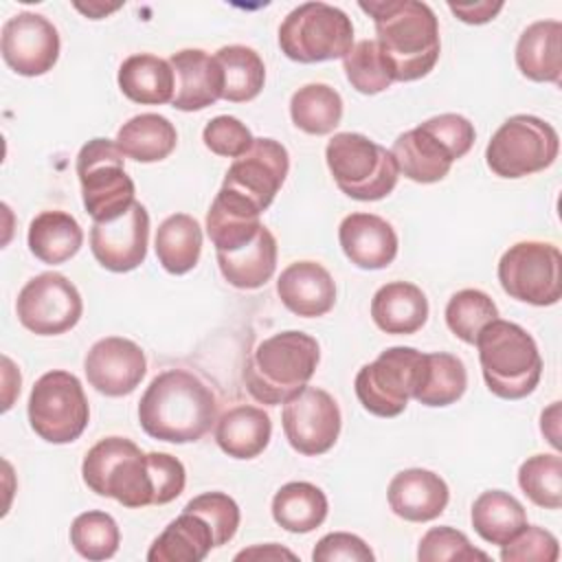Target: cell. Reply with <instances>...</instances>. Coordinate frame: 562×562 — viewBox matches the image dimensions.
Instances as JSON below:
<instances>
[{
	"mask_svg": "<svg viewBox=\"0 0 562 562\" xmlns=\"http://www.w3.org/2000/svg\"><path fill=\"white\" fill-rule=\"evenodd\" d=\"M562 255L549 241H518L498 261L501 288L529 305H555L562 296Z\"/></svg>",
	"mask_w": 562,
	"mask_h": 562,
	"instance_id": "12",
	"label": "cell"
},
{
	"mask_svg": "<svg viewBox=\"0 0 562 562\" xmlns=\"http://www.w3.org/2000/svg\"><path fill=\"white\" fill-rule=\"evenodd\" d=\"M422 125L450 151L454 160L463 158L474 145V136H476L474 125L461 114H452V112L439 114L424 121Z\"/></svg>",
	"mask_w": 562,
	"mask_h": 562,
	"instance_id": "48",
	"label": "cell"
},
{
	"mask_svg": "<svg viewBox=\"0 0 562 562\" xmlns=\"http://www.w3.org/2000/svg\"><path fill=\"white\" fill-rule=\"evenodd\" d=\"M202 140L213 154L226 156V158H237L252 145L255 138H252L250 130L239 119L222 114V116L211 119L204 125Z\"/></svg>",
	"mask_w": 562,
	"mask_h": 562,
	"instance_id": "46",
	"label": "cell"
},
{
	"mask_svg": "<svg viewBox=\"0 0 562 562\" xmlns=\"http://www.w3.org/2000/svg\"><path fill=\"white\" fill-rule=\"evenodd\" d=\"M83 371L94 391L108 397H121L140 384L147 373V360L134 340L108 336L90 347Z\"/></svg>",
	"mask_w": 562,
	"mask_h": 562,
	"instance_id": "18",
	"label": "cell"
},
{
	"mask_svg": "<svg viewBox=\"0 0 562 562\" xmlns=\"http://www.w3.org/2000/svg\"><path fill=\"white\" fill-rule=\"evenodd\" d=\"M472 527L474 531L492 544L503 547L512 540L525 525L527 514L518 498L503 490H487L472 503Z\"/></svg>",
	"mask_w": 562,
	"mask_h": 562,
	"instance_id": "35",
	"label": "cell"
},
{
	"mask_svg": "<svg viewBox=\"0 0 562 562\" xmlns=\"http://www.w3.org/2000/svg\"><path fill=\"white\" fill-rule=\"evenodd\" d=\"M187 512H193L198 516H202L211 529H213V540H215V547H222L226 544L237 527H239V507L237 503L224 494V492H206V494H200L195 498H191L187 505H184Z\"/></svg>",
	"mask_w": 562,
	"mask_h": 562,
	"instance_id": "44",
	"label": "cell"
},
{
	"mask_svg": "<svg viewBox=\"0 0 562 562\" xmlns=\"http://www.w3.org/2000/svg\"><path fill=\"white\" fill-rule=\"evenodd\" d=\"M277 294L281 303L296 316L314 318L327 314L336 303V283L327 268L316 261L290 263L279 281Z\"/></svg>",
	"mask_w": 562,
	"mask_h": 562,
	"instance_id": "22",
	"label": "cell"
},
{
	"mask_svg": "<svg viewBox=\"0 0 562 562\" xmlns=\"http://www.w3.org/2000/svg\"><path fill=\"white\" fill-rule=\"evenodd\" d=\"M397 169L413 182L430 184L448 176L454 158L450 151L419 123L400 134L391 147Z\"/></svg>",
	"mask_w": 562,
	"mask_h": 562,
	"instance_id": "25",
	"label": "cell"
},
{
	"mask_svg": "<svg viewBox=\"0 0 562 562\" xmlns=\"http://www.w3.org/2000/svg\"><path fill=\"white\" fill-rule=\"evenodd\" d=\"M160 266L171 274H184L195 268L202 252V228L187 213L169 215L156 231L154 239Z\"/></svg>",
	"mask_w": 562,
	"mask_h": 562,
	"instance_id": "34",
	"label": "cell"
},
{
	"mask_svg": "<svg viewBox=\"0 0 562 562\" xmlns=\"http://www.w3.org/2000/svg\"><path fill=\"white\" fill-rule=\"evenodd\" d=\"M465 386L468 373L461 358L446 351L426 353L424 375L413 397L424 406H448L465 393Z\"/></svg>",
	"mask_w": 562,
	"mask_h": 562,
	"instance_id": "38",
	"label": "cell"
},
{
	"mask_svg": "<svg viewBox=\"0 0 562 562\" xmlns=\"http://www.w3.org/2000/svg\"><path fill=\"white\" fill-rule=\"evenodd\" d=\"M123 160L125 156L110 138H92L77 154L83 206L94 222H112L136 202Z\"/></svg>",
	"mask_w": 562,
	"mask_h": 562,
	"instance_id": "8",
	"label": "cell"
},
{
	"mask_svg": "<svg viewBox=\"0 0 562 562\" xmlns=\"http://www.w3.org/2000/svg\"><path fill=\"white\" fill-rule=\"evenodd\" d=\"M498 318L496 303L481 290L468 288L450 296L446 305V325L463 342L474 345L481 329Z\"/></svg>",
	"mask_w": 562,
	"mask_h": 562,
	"instance_id": "40",
	"label": "cell"
},
{
	"mask_svg": "<svg viewBox=\"0 0 562 562\" xmlns=\"http://www.w3.org/2000/svg\"><path fill=\"white\" fill-rule=\"evenodd\" d=\"M217 417V400L198 375L184 369L158 373L138 402L140 428L158 441L202 439Z\"/></svg>",
	"mask_w": 562,
	"mask_h": 562,
	"instance_id": "1",
	"label": "cell"
},
{
	"mask_svg": "<svg viewBox=\"0 0 562 562\" xmlns=\"http://www.w3.org/2000/svg\"><path fill=\"white\" fill-rule=\"evenodd\" d=\"M373 551L369 549V544L347 531H334L323 536L314 551H312V560L314 562H373Z\"/></svg>",
	"mask_w": 562,
	"mask_h": 562,
	"instance_id": "49",
	"label": "cell"
},
{
	"mask_svg": "<svg viewBox=\"0 0 562 562\" xmlns=\"http://www.w3.org/2000/svg\"><path fill=\"white\" fill-rule=\"evenodd\" d=\"M149 213L134 202L121 217L112 222H94L90 228V250L94 259L110 272H130L147 257Z\"/></svg>",
	"mask_w": 562,
	"mask_h": 562,
	"instance_id": "17",
	"label": "cell"
},
{
	"mask_svg": "<svg viewBox=\"0 0 562 562\" xmlns=\"http://www.w3.org/2000/svg\"><path fill=\"white\" fill-rule=\"evenodd\" d=\"M18 321L37 336H57L72 329L83 301L72 281L59 272H42L24 283L15 303Z\"/></svg>",
	"mask_w": 562,
	"mask_h": 562,
	"instance_id": "13",
	"label": "cell"
},
{
	"mask_svg": "<svg viewBox=\"0 0 562 562\" xmlns=\"http://www.w3.org/2000/svg\"><path fill=\"white\" fill-rule=\"evenodd\" d=\"M121 542L116 520L105 512H83L70 525V544L86 560H108Z\"/></svg>",
	"mask_w": 562,
	"mask_h": 562,
	"instance_id": "42",
	"label": "cell"
},
{
	"mask_svg": "<svg viewBox=\"0 0 562 562\" xmlns=\"http://www.w3.org/2000/svg\"><path fill=\"white\" fill-rule=\"evenodd\" d=\"M321 360L316 338L288 329L261 340L244 369L248 393L261 404H285L303 391Z\"/></svg>",
	"mask_w": 562,
	"mask_h": 562,
	"instance_id": "3",
	"label": "cell"
},
{
	"mask_svg": "<svg viewBox=\"0 0 562 562\" xmlns=\"http://www.w3.org/2000/svg\"><path fill=\"white\" fill-rule=\"evenodd\" d=\"M147 463L154 481V505L176 501L187 483V472L180 459L167 452H147Z\"/></svg>",
	"mask_w": 562,
	"mask_h": 562,
	"instance_id": "47",
	"label": "cell"
},
{
	"mask_svg": "<svg viewBox=\"0 0 562 562\" xmlns=\"http://www.w3.org/2000/svg\"><path fill=\"white\" fill-rule=\"evenodd\" d=\"M114 143L125 158L136 162H158L176 149L178 134L169 119L145 112L123 123Z\"/></svg>",
	"mask_w": 562,
	"mask_h": 562,
	"instance_id": "31",
	"label": "cell"
},
{
	"mask_svg": "<svg viewBox=\"0 0 562 562\" xmlns=\"http://www.w3.org/2000/svg\"><path fill=\"white\" fill-rule=\"evenodd\" d=\"M222 277L239 290L261 288L277 268V239L274 235L261 226L252 241L233 250V252H215Z\"/></svg>",
	"mask_w": 562,
	"mask_h": 562,
	"instance_id": "28",
	"label": "cell"
},
{
	"mask_svg": "<svg viewBox=\"0 0 562 562\" xmlns=\"http://www.w3.org/2000/svg\"><path fill=\"white\" fill-rule=\"evenodd\" d=\"M419 562H443V560H487L485 551H479L470 544L468 536L443 525L428 529L417 549Z\"/></svg>",
	"mask_w": 562,
	"mask_h": 562,
	"instance_id": "43",
	"label": "cell"
},
{
	"mask_svg": "<svg viewBox=\"0 0 562 562\" xmlns=\"http://www.w3.org/2000/svg\"><path fill=\"white\" fill-rule=\"evenodd\" d=\"M259 215L261 213L248 200L220 189L206 213V233L215 252H233L252 241L263 226Z\"/></svg>",
	"mask_w": 562,
	"mask_h": 562,
	"instance_id": "23",
	"label": "cell"
},
{
	"mask_svg": "<svg viewBox=\"0 0 562 562\" xmlns=\"http://www.w3.org/2000/svg\"><path fill=\"white\" fill-rule=\"evenodd\" d=\"M292 123L305 134H329L342 119V99L327 83H307L290 99Z\"/></svg>",
	"mask_w": 562,
	"mask_h": 562,
	"instance_id": "37",
	"label": "cell"
},
{
	"mask_svg": "<svg viewBox=\"0 0 562 562\" xmlns=\"http://www.w3.org/2000/svg\"><path fill=\"white\" fill-rule=\"evenodd\" d=\"M325 160L338 189L360 202L386 198L400 178L391 149L358 132H338L325 147Z\"/></svg>",
	"mask_w": 562,
	"mask_h": 562,
	"instance_id": "6",
	"label": "cell"
},
{
	"mask_svg": "<svg viewBox=\"0 0 562 562\" xmlns=\"http://www.w3.org/2000/svg\"><path fill=\"white\" fill-rule=\"evenodd\" d=\"M83 483L99 496L119 501L125 507L154 505V481L147 454L125 437L97 441L81 463Z\"/></svg>",
	"mask_w": 562,
	"mask_h": 562,
	"instance_id": "5",
	"label": "cell"
},
{
	"mask_svg": "<svg viewBox=\"0 0 562 562\" xmlns=\"http://www.w3.org/2000/svg\"><path fill=\"white\" fill-rule=\"evenodd\" d=\"M0 50L13 72L40 77L57 64L59 33L44 15L22 11L4 22Z\"/></svg>",
	"mask_w": 562,
	"mask_h": 562,
	"instance_id": "16",
	"label": "cell"
},
{
	"mask_svg": "<svg viewBox=\"0 0 562 562\" xmlns=\"http://www.w3.org/2000/svg\"><path fill=\"white\" fill-rule=\"evenodd\" d=\"M338 241L347 259L362 270H382L397 255L395 228L373 213H351L338 226Z\"/></svg>",
	"mask_w": 562,
	"mask_h": 562,
	"instance_id": "20",
	"label": "cell"
},
{
	"mask_svg": "<svg viewBox=\"0 0 562 562\" xmlns=\"http://www.w3.org/2000/svg\"><path fill=\"white\" fill-rule=\"evenodd\" d=\"M283 432L288 443L305 457L327 452L340 435L336 400L316 386H305L283 404Z\"/></svg>",
	"mask_w": 562,
	"mask_h": 562,
	"instance_id": "15",
	"label": "cell"
},
{
	"mask_svg": "<svg viewBox=\"0 0 562 562\" xmlns=\"http://www.w3.org/2000/svg\"><path fill=\"white\" fill-rule=\"evenodd\" d=\"M173 86L171 64L149 53L130 55L119 68V88L134 103H169L173 99Z\"/></svg>",
	"mask_w": 562,
	"mask_h": 562,
	"instance_id": "30",
	"label": "cell"
},
{
	"mask_svg": "<svg viewBox=\"0 0 562 562\" xmlns=\"http://www.w3.org/2000/svg\"><path fill=\"white\" fill-rule=\"evenodd\" d=\"M426 353L415 347H389L364 364L353 382L360 404L378 417H397L417 391Z\"/></svg>",
	"mask_w": 562,
	"mask_h": 562,
	"instance_id": "10",
	"label": "cell"
},
{
	"mask_svg": "<svg viewBox=\"0 0 562 562\" xmlns=\"http://www.w3.org/2000/svg\"><path fill=\"white\" fill-rule=\"evenodd\" d=\"M518 485L525 496L544 509L562 505V459L560 454H533L518 468Z\"/></svg>",
	"mask_w": 562,
	"mask_h": 562,
	"instance_id": "41",
	"label": "cell"
},
{
	"mask_svg": "<svg viewBox=\"0 0 562 562\" xmlns=\"http://www.w3.org/2000/svg\"><path fill=\"white\" fill-rule=\"evenodd\" d=\"M29 248L42 263H64L75 257L83 244L79 222L64 211H42L31 220Z\"/></svg>",
	"mask_w": 562,
	"mask_h": 562,
	"instance_id": "32",
	"label": "cell"
},
{
	"mask_svg": "<svg viewBox=\"0 0 562 562\" xmlns=\"http://www.w3.org/2000/svg\"><path fill=\"white\" fill-rule=\"evenodd\" d=\"M516 66L531 81L560 83L562 24L558 20H538L529 24L516 44Z\"/></svg>",
	"mask_w": 562,
	"mask_h": 562,
	"instance_id": "24",
	"label": "cell"
},
{
	"mask_svg": "<svg viewBox=\"0 0 562 562\" xmlns=\"http://www.w3.org/2000/svg\"><path fill=\"white\" fill-rule=\"evenodd\" d=\"M560 151L558 132L531 114L509 116L485 147L487 167L501 178H525L553 165Z\"/></svg>",
	"mask_w": 562,
	"mask_h": 562,
	"instance_id": "9",
	"label": "cell"
},
{
	"mask_svg": "<svg viewBox=\"0 0 562 562\" xmlns=\"http://www.w3.org/2000/svg\"><path fill=\"white\" fill-rule=\"evenodd\" d=\"M90 408L83 386L68 371H48L31 389L29 422L48 443H70L88 426Z\"/></svg>",
	"mask_w": 562,
	"mask_h": 562,
	"instance_id": "11",
	"label": "cell"
},
{
	"mask_svg": "<svg viewBox=\"0 0 562 562\" xmlns=\"http://www.w3.org/2000/svg\"><path fill=\"white\" fill-rule=\"evenodd\" d=\"M558 555V538L551 531L531 525H525L501 549L503 562H555Z\"/></svg>",
	"mask_w": 562,
	"mask_h": 562,
	"instance_id": "45",
	"label": "cell"
},
{
	"mask_svg": "<svg viewBox=\"0 0 562 562\" xmlns=\"http://www.w3.org/2000/svg\"><path fill=\"white\" fill-rule=\"evenodd\" d=\"M487 389L503 400H522L540 382L542 358L536 340L516 323L494 318L476 336Z\"/></svg>",
	"mask_w": 562,
	"mask_h": 562,
	"instance_id": "4",
	"label": "cell"
},
{
	"mask_svg": "<svg viewBox=\"0 0 562 562\" xmlns=\"http://www.w3.org/2000/svg\"><path fill=\"white\" fill-rule=\"evenodd\" d=\"M279 46L299 64L342 59L353 46L351 18L327 2H303L281 22Z\"/></svg>",
	"mask_w": 562,
	"mask_h": 562,
	"instance_id": "7",
	"label": "cell"
},
{
	"mask_svg": "<svg viewBox=\"0 0 562 562\" xmlns=\"http://www.w3.org/2000/svg\"><path fill=\"white\" fill-rule=\"evenodd\" d=\"M215 59L224 77L222 99L231 103H244L261 92L266 81V66L257 50L241 44H231L222 46L215 53Z\"/></svg>",
	"mask_w": 562,
	"mask_h": 562,
	"instance_id": "36",
	"label": "cell"
},
{
	"mask_svg": "<svg viewBox=\"0 0 562 562\" xmlns=\"http://www.w3.org/2000/svg\"><path fill=\"white\" fill-rule=\"evenodd\" d=\"M215 547L211 525L193 514L182 509V514L171 520L165 531L154 540L147 551L149 562H200Z\"/></svg>",
	"mask_w": 562,
	"mask_h": 562,
	"instance_id": "29",
	"label": "cell"
},
{
	"mask_svg": "<svg viewBox=\"0 0 562 562\" xmlns=\"http://www.w3.org/2000/svg\"><path fill=\"white\" fill-rule=\"evenodd\" d=\"M279 560V558H288V560H294V553L279 547V544H266V547H252V549H246L241 553L235 555V560Z\"/></svg>",
	"mask_w": 562,
	"mask_h": 562,
	"instance_id": "51",
	"label": "cell"
},
{
	"mask_svg": "<svg viewBox=\"0 0 562 562\" xmlns=\"http://www.w3.org/2000/svg\"><path fill=\"white\" fill-rule=\"evenodd\" d=\"M386 498L395 516L408 522H428L443 514L450 490L439 474L424 468H408L391 479Z\"/></svg>",
	"mask_w": 562,
	"mask_h": 562,
	"instance_id": "21",
	"label": "cell"
},
{
	"mask_svg": "<svg viewBox=\"0 0 562 562\" xmlns=\"http://www.w3.org/2000/svg\"><path fill=\"white\" fill-rule=\"evenodd\" d=\"M173 70V108L182 112H195L213 105L222 99L224 77L222 68L209 53L200 48H184L169 57Z\"/></svg>",
	"mask_w": 562,
	"mask_h": 562,
	"instance_id": "19",
	"label": "cell"
},
{
	"mask_svg": "<svg viewBox=\"0 0 562 562\" xmlns=\"http://www.w3.org/2000/svg\"><path fill=\"white\" fill-rule=\"evenodd\" d=\"M373 18L375 42L393 68L395 81L426 77L441 53L439 22L426 2L371 0L358 4Z\"/></svg>",
	"mask_w": 562,
	"mask_h": 562,
	"instance_id": "2",
	"label": "cell"
},
{
	"mask_svg": "<svg viewBox=\"0 0 562 562\" xmlns=\"http://www.w3.org/2000/svg\"><path fill=\"white\" fill-rule=\"evenodd\" d=\"M290 169L288 149L274 138H255L252 145L228 167L222 189L248 200L259 213H263Z\"/></svg>",
	"mask_w": 562,
	"mask_h": 562,
	"instance_id": "14",
	"label": "cell"
},
{
	"mask_svg": "<svg viewBox=\"0 0 562 562\" xmlns=\"http://www.w3.org/2000/svg\"><path fill=\"white\" fill-rule=\"evenodd\" d=\"M272 435V422L263 408L239 404L228 408L215 426L217 446L233 459L259 457Z\"/></svg>",
	"mask_w": 562,
	"mask_h": 562,
	"instance_id": "27",
	"label": "cell"
},
{
	"mask_svg": "<svg viewBox=\"0 0 562 562\" xmlns=\"http://www.w3.org/2000/svg\"><path fill=\"white\" fill-rule=\"evenodd\" d=\"M327 496L321 487L307 481L285 483L272 498V518L279 527L292 533H307L327 518Z\"/></svg>",
	"mask_w": 562,
	"mask_h": 562,
	"instance_id": "33",
	"label": "cell"
},
{
	"mask_svg": "<svg viewBox=\"0 0 562 562\" xmlns=\"http://www.w3.org/2000/svg\"><path fill=\"white\" fill-rule=\"evenodd\" d=\"M450 11L465 24H485L490 20H494V15L503 9V2H470V4H454L448 2Z\"/></svg>",
	"mask_w": 562,
	"mask_h": 562,
	"instance_id": "50",
	"label": "cell"
},
{
	"mask_svg": "<svg viewBox=\"0 0 562 562\" xmlns=\"http://www.w3.org/2000/svg\"><path fill=\"white\" fill-rule=\"evenodd\" d=\"M371 318L386 334H415L428 318V299L415 283L391 281L373 294Z\"/></svg>",
	"mask_w": 562,
	"mask_h": 562,
	"instance_id": "26",
	"label": "cell"
},
{
	"mask_svg": "<svg viewBox=\"0 0 562 562\" xmlns=\"http://www.w3.org/2000/svg\"><path fill=\"white\" fill-rule=\"evenodd\" d=\"M342 70L351 88L362 94H378L395 81L393 68L375 40H362L353 44L351 50L342 57Z\"/></svg>",
	"mask_w": 562,
	"mask_h": 562,
	"instance_id": "39",
	"label": "cell"
}]
</instances>
